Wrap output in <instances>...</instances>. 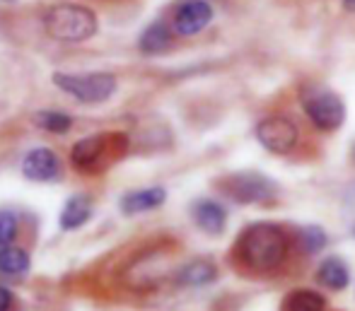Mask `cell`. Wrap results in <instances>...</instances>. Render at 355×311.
<instances>
[{"instance_id": "obj_1", "label": "cell", "mask_w": 355, "mask_h": 311, "mask_svg": "<svg viewBox=\"0 0 355 311\" xmlns=\"http://www.w3.org/2000/svg\"><path fill=\"white\" fill-rule=\"evenodd\" d=\"M290 239L283 227L271 222L249 224L237 239V258L254 273H271L288 258Z\"/></svg>"}, {"instance_id": "obj_2", "label": "cell", "mask_w": 355, "mask_h": 311, "mask_svg": "<svg viewBox=\"0 0 355 311\" xmlns=\"http://www.w3.org/2000/svg\"><path fill=\"white\" fill-rule=\"evenodd\" d=\"M44 27H46V34L51 39L80 44L97 34L99 22H97V15L89 8H85V5L63 3V5H53L44 15Z\"/></svg>"}, {"instance_id": "obj_3", "label": "cell", "mask_w": 355, "mask_h": 311, "mask_svg": "<svg viewBox=\"0 0 355 311\" xmlns=\"http://www.w3.org/2000/svg\"><path fill=\"white\" fill-rule=\"evenodd\" d=\"M53 85L83 104H102L107 99H112V94L116 92V78L112 73H56L53 75Z\"/></svg>"}, {"instance_id": "obj_4", "label": "cell", "mask_w": 355, "mask_h": 311, "mask_svg": "<svg viewBox=\"0 0 355 311\" xmlns=\"http://www.w3.org/2000/svg\"><path fill=\"white\" fill-rule=\"evenodd\" d=\"M300 99H302V109L309 121L314 123V128L324 130V133L341 128L343 118H346V107L338 94L324 87H307Z\"/></svg>"}, {"instance_id": "obj_5", "label": "cell", "mask_w": 355, "mask_h": 311, "mask_svg": "<svg viewBox=\"0 0 355 311\" xmlns=\"http://www.w3.org/2000/svg\"><path fill=\"white\" fill-rule=\"evenodd\" d=\"M257 138L268 152L288 154L297 145V125L285 116H266L257 125Z\"/></svg>"}, {"instance_id": "obj_6", "label": "cell", "mask_w": 355, "mask_h": 311, "mask_svg": "<svg viewBox=\"0 0 355 311\" xmlns=\"http://www.w3.org/2000/svg\"><path fill=\"white\" fill-rule=\"evenodd\" d=\"M114 140H116V135H89V138L78 140L71 150V162L85 174L102 172V167L109 159V145Z\"/></svg>"}, {"instance_id": "obj_7", "label": "cell", "mask_w": 355, "mask_h": 311, "mask_svg": "<svg viewBox=\"0 0 355 311\" xmlns=\"http://www.w3.org/2000/svg\"><path fill=\"white\" fill-rule=\"evenodd\" d=\"M227 190L237 203H266L276 195V186L263 174H234L227 179Z\"/></svg>"}, {"instance_id": "obj_8", "label": "cell", "mask_w": 355, "mask_h": 311, "mask_svg": "<svg viewBox=\"0 0 355 311\" xmlns=\"http://www.w3.org/2000/svg\"><path fill=\"white\" fill-rule=\"evenodd\" d=\"M213 19V5L208 0H187L174 12V32L179 37H193L203 32Z\"/></svg>"}, {"instance_id": "obj_9", "label": "cell", "mask_w": 355, "mask_h": 311, "mask_svg": "<svg viewBox=\"0 0 355 311\" xmlns=\"http://www.w3.org/2000/svg\"><path fill=\"white\" fill-rule=\"evenodd\" d=\"M22 174L29 181H53L61 174V159H58V154L53 150L34 148L24 154Z\"/></svg>"}, {"instance_id": "obj_10", "label": "cell", "mask_w": 355, "mask_h": 311, "mask_svg": "<svg viewBox=\"0 0 355 311\" xmlns=\"http://www.w3.org/2000/svg\"><path fill=\"white\" fill-rule=\"evenodd\" d=\"M167 198V190L162 186H153V188H141V190H131L121 198V210L123 215H138V213H148L155 210L164 203Z\"/></svg>"}, {"instance_id": "obj_11", "label": "cell", "mask_w": 355, "mask_h": 311, "mask_svg": "<svg viewBox=\"0 0 355 311\" xmlns=\"http://www.w3.org/2000/svg\"><path fill=\"white\" fill-rule=\"evenodd\" d=\"M191 215L198 227L208 234H220L225 229V222H227V210L215 200H198L193 205Z\"/></svg>"}, {"instance_id": "obj_12", "label": "cell", "mask_w": 355, "mask_h": 311, "mask_svg": "<svg viewBox=\"0 0 355 311\" xmlns=\"http://www.w3.org/2000/svg\"><path fill=\"white\" fill-rule=\"evenodd\" d=\"M89 217H92V200L85 193H75L66 200L58 222H61V227L66 229V232H71V229L83 227Z\"/></svg>"}, {"instance_id": "obj_13", "label": "cell", "mask_w": 355, "mask_h": 311, "mask_svg": "<svg viewBox=\"0 0 355 311\" xmlns=\"http://www.w3.org/2000/svg\"><path fill=\"white\" fill-rule=\"evenodd\" d=\"M317 280H319V285H324V287H329V290H343L351 283V273H348L346 263H343L341 258H327L319 265Z\"/></svg>"}, {"instance_id": "obj_14", "label": "cell", "mask_w": 355, "mask_h": 311, "mask_svg": "<svg viewBox=\"0 0 355 311\" xmlns=\"http://www.w3.org/2000/svg\"><path fill=\"white\" fill-rule=\"evenodd\" d=\"M218 278V270L211 260H193V263H187L182 270H179L177 280L187 287H203V285H211L213 280Z\"/></svg>"}, {"instance_id": "obj_15", "label": "cell", "mask_w": 355, "mask_h": 311, "mask_svg": "<svg viewBox=\"0 0 355 311\" xmlns=\"http://www.w3.org/2000/svg\"><path fill=\"white\" fill-rule=\"evenodd\" d=\"M138 46H141V51L148 53V56H157V53L167 51V48L172 46V34H169L167 24L164 22L150 24V27L141 34Z\"/></svg>"}, {"instance_id": "obj_16", "label": "cell", "mask_w": 355, "mask_h": 311, "mask_svg": "<svg viewBox=\"0 0 355 311\" xmlns=\"http://www.w3.org/2000/svg\"><path fill=\"white\" fill-rule=\"evenodd\" d=\"M324 309H327V302L314 290H295L283 302V311H324Z\"/></svg>"}, {"instance_id": "obj_17", "label": "cell", "mask_w": 355, "mask_h": 311, "mask_svg": "<svg viewBox=\"0 0 355 311\" xmlns=\"http://www.w3.org/2000/svg\"><path fill=\"white\" fill-rule=\"evenodd\" d=\"M29 270V256L19 247L0 249V273L3 275H24Z\"/></svg>"}, {"instance_id": "obj_18", "label": "cell", "mask_w": 355, "mask_h": 311, "mask_svg": "<svg viewBox=\"0 0 355 311\" xmlns=\"http://www.w3.org/2000/svg\"><path fill=\"white\" fill-rule=\"evenodd\" d=\"M34 123H37L39 128L49 130V133H66L73 125V118L63 112H39L37 116H34Z\"/></svg>"}, {"instance_id": "obj_19", "label": "cell", "mask_w": 355, "mask_h": 311, "mask_svg": "<svg viewBox=\"0 0 355 311\" xmlns=\"http://www.w3.org/2000/svg\"><path fill=\"white\" fill-rule=\"evenodd\" d=\"M300 242H302L304 251L317 254V251H322L327 247V234H324L322 227H304L302 232H300Z\"/></svg>"}, {"instance_id": "obj_20", "label": "cell", "mask_w": 355, "mask_h": 311, "mask_svg": "<svg viewBox=\"0 0 355 311\" xmlns=\"http://www.w3.org/2000/svg\"><path fill=\"white\" fill-rule=\"evenodd\" d=\"M17 234V215L12 210H0V249L10 247Z\"/></svg>"}, {"instance_id": "obj_21", "label": "cell", "mask_w": 355, "mask_h": 311, "mask_svg": "<svg viewBox=\"0 0 355 311\" xmlns=\"http://www.w3.org/2000/svg\"><path fill=\"white\" fill-rule=\"evenodd\" d=\"M10 307H12V292L0 285V311H10Z\"/></svg>"}, {"instance_id": "obj_22", "label": "cell", "mask_w": 355, "mask_h": 311, "mask_svg": "<svg viewBox=\"0 0 355 311\" xmlns=\"http://www.w3.org/2000/svg\"><path fill=\"white\" fill-rule=\"evenodd\" d=\"M343 8L351 10V12H355V0H343Z\"/></svg>"}, {"instance_id": "obj_23", "label": "cell", "mask_w": 355, "mask_h": 311, "mask_svg": "<svg viewBox=\"0 0 355 311\" xmlns=\"http://www.w3.org/2000/svg\"><path fill=\"white\" fill-rule=\"evenodd\" d=\"M353 157H355V148H353Z\"/></svg>"}]
</instances>
